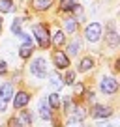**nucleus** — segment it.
<instances>
[{
  "label": "nucleus",
  "mask_w": 120,
  "mask_h": 127,
  "mask_svg": "<svg viewBox=\"0 0 120 127\" xmlns=\"http://www.w3.org/2000/svg\"><path fill=\"white\" fill-rule=\"evenodd\" d=\"M32 32H34V37L38 39V45L41 49H47L51 45V34H49V28L45 24H34Z\"/></svg>",
  "instance_id": "1"
},
{
  "label": "nucleus",
  "mask_w": 120,
  "mask_h": 127,
  "mask_svg": "<svg viewBox=\"0 0 120 127\" xmlns=\"http://www.w3.org/2000/svg\"><path fill=\"white\" fill-rule=\"evenodd\" d=\"M30 73H32L34 77H38V79H45V77L49 75V71H47V60H45L43 56L34 58V62L30 64Z\"/></svg>",
  "instance_id": "2"
},
{
  "label": "nucleus",
  "mask_w": 120,
  "mask_h": 127,
  "mask_svg": "<svg viewBox=\"0 0 120 127\" xmlns=\"http://www.w3.org/2000/svg\"><path fill=\"white\" fill-rule=\"evenodd\" d=\"M84 37H86L90 43H96L101 37V24L100 23H90L84 28Z\"/></svg>",
  "instance_id": "3"
},
{
  "label": "nucleus",
  "mask_w": 120,
  "mask_h": 127,
  "mask_svg": "<svg viewBox=\"0 0 120 127\" xmlns=\"http://www.w3.org/2000/svg\"><path fill=\"white\" fill-rule=\"evenodd\" d=\"M100 90L103 92L105 95H113L118 92V80L113 79V77H103L100 82Z\"/></svg>",
  "instance_id": "4"
},
{
  "label": "nucleus",
  "mask_w": 120,
  "mask_h": 127,
  "mask_svg": "<svg viewBox=\"0 0 120 127\" xmlns=\"http://www.w3.org/2000/svg\"><path fill=\"white\" fill-rule=\"evenodd\" d=\"M53 62H55L56 69H66L69 65V58L66 56V52H62V51H55L53 52Z\"/></svg>",
  "instance_id": "5"
},
{
  "label": "nucleus",
  "mask_w": 120,
  "mask_h": 127,
  "mask_svg": "<svg viewBox=\"0 0 120 127\" xmlns=\"http://www.w3.org/2000/svg\"><path fill=\"white\" fill-rule=\"evenodd\" d=\"M15 97H13V107L15 108H24L28 103H30V94L28 92H17V94H13Z\"/></svg>",
  "instance_id": "6"
},
{
  "label": "nucleus",
  "mask_w": 120,
  "mask_h": 127,
  "mask_svg": "<svg viewBox=\"0 0 120 127\" xmlns=\"http://www.w3.org/2000/svg\"><path fill=\"white\" fill-rule=\"evenodd\" d=\"M105 37H107V41H109L111 47H118V34H116V30H115V23H109L107 24Z\"/></svg>",
  "instance_id": "7"
},
{
  "label": "nucleus",
  "mask_w": 120,
  "mask_h": 127,
  "mask_svg": "<svg viewBox=\"0 0 120 127\" xmlns=\"http://www.w3.org/2000/svg\"><path fill=\"white\" fill-rule=\"evenodd\" d=\"M38 112H40V116L43 120H53V112H51V107H49V103H47V99H41L40 101V105H38Z\"/></svg>",
  "instance_id": "8"
},
{
  "label": "nucleus",
  "mask_w": 120,
  "mask_h": 127,
  "mask_svg": "<svg viewBox=\"0 0 120 127\" xmlns=\"http://www.w3.org/2000/svg\"><path fill=\"white\" fill-rule=\"evenodd\" d=\"M113 114V108L111 107H103V105H96L92 108V116L94 118H109Z\"/></svg>",
  "instance_id": "9"
},
{
  "label": "nucleus",
  "mask_w": 120,
  "mask_h": 127,
  "mask_svg": "<svg viewBox=\"0 0 120 127\" xmlns=\"http://www.w3.org/2000/svg\"><path fill=\"white\" fill-rule=\"evenodd\" d=\"M71 116H69V122H77V123H81L84 118H86V114L88 112L84 110V107H75V108H71Z\"/></svg>",
  "instance_id": "10"
},
{
  "label": "nucleus",
  "mask_w": 120,
  "mask_h": 127,
  "mask_svg": "<svg viewBox=\"0 0 120 127\" xmlns=\"http://www.w3.org/2000/svg\"><path fill=\"white\" fill-rule=\"evenodd\" d=\"M11 97H13V84H11V82L2 84V86H0V99L8 103Z\"/></svg>",
  "instance_id": "11"
},
{
  "label": "nucleus",
  "mask_w": 120,
  "mask_h": 127,
  "mask_svg": "<svg viewBox=\"0 0 120 127\" xmlns=\"http://www.w3.org/2000/svg\"><path fill=\"white\" fill-rule=\"evenodd\" d=\"M30 4H32V8L36 9V11H45V9H49L55 4V0H32Z\"/></svg>",
  "instance_id": "12"
},
{
  "label": "nucleus",
  "mask_w": 120,
  "mask_h": 127,
  "mask_svg": "<svg viewBox=\"0 0 120 127\" xmlns=\"http://www.w3.org/2000/svg\"><path fill=\"white\" fill-rule=\"evenodd\" d=\"M47 103H49V107L51 108H60V103H62V99H60V94L58 92H53L51 95H47Z\"/></svg>",
  "instance_id": "13"
},
{
  "label": "nucleus",
  "mask_w": 120,
  "mask_h": 127,
  "mask_svg": "<svg viewBox=\"0 0 120 127\" xmlns=\"http://www.w3.org/2000/svg\"><path fill=\"white\" fill-rule=\"evenodd\" d=\"M51 43H53V45H55V47H56V49H60V47H62V45H64V43H66V36H64V32H62V30H58V32H55V36H53V37H51Z\"/></svg>",
  "instance_id": "14"
},
{
  "label": "nucleus",
  "mask_w": 120,
  "mask_h": 127,
  "mask_svg": "<svg viewBox=\"0 0 120 127\" xmlns=\"http://www.w3.org/2000/svg\"><path fill=\"white\" fill-rule=\"evenodd\" d=\"M79 51H81V41L75 37L71 43H68V54L69 56H77V54H79ZM68 54H66V56H68Z\"/></svg>",
  "instance_id": "15"
},
{
  "label": "nucleus",
  "mask_w": 120,
  "mask_h": 127,
  "mask_svg": "<svg viewBox=\"0 0 120 127\" xmlns=\"http://www.w3.org/2000/svg\"><path fill=\"white\" fill-rule=\"evenodd\" d=\"M49 77H51V86H53V90H55V92L60 90V88H62V84H64V82H62V77H60L56 71H53Z\"/></svg>",
  "instance_id": "16"
},
{
  "label": "nucleus",
  "mask_w": 120,
  "mask_h": 127,
  "mask_svg": "<svg viewBox=\"0 0 120 127\" xmlns=\"http://www.w3.org/2000/svg\"><path fill=\"white\" fill-rule=\"evenodd\" d=\"M92 67H94V60L90 58V56H86V58L81 60V64H79L77 69H79L81 73H84V71H88V69H92Z\"/></svg>",
  "instance_id": "17"
},
{
  "label": "nucleus",
  "mask_w": 120,
  "mask_h": 127,
  "mask_svg": "<svg viewBox=\"0 0 120 127\" xmlns=\"http://www.w3.org/2000/svg\"><path fill=\"white\" fill-rule=\"evenodd\" d=\"M32 112H30V110H21V116H19V122L21 123H23V125L24 127H26V125H32Z\"/></svg>",
  "instance_id": "18"
},
{
  "label": "nucleus",
  "mask_w": 120,
  "mask_h": 127,
  "mask_svg": "<svg viewBox=\"0 0 120 127\" xmlns=\"http://www.w3.org/2000/svg\"><path fill=\"white\" fill-rule=\"evenodd\" d=\"M75 0H60V9L64 13H69V11H73V8H75Z\"/></svg>",
  "instance_id": "19"
},
{
  "label": "nucleus",
  "mask_w": 120,
  "mask_h": 127,
  "mask_svg": "<svg viewBox=\"0 0 120 127\" xmlns=\"http://www.w3.org/2000/svg\"><path fill=\"white\" fill-rule=\"evenodd\" d=\"M64 28H66V32H68V34H75V30H77V21L71 19V17H68V19L64 21Z\"/></svg>",
  "instance_id": "20"
},
{
  "label": "nucleus",
  "mask_w": 120,
  "mask_h": 127,
  "mask_svg": "<svg viewBox=\"0 0 120 127\" xmlns=\"http://www.w3.org/2000/svg\"><path fill=\"white\" fill-rule=\"evenodd\" d=\"M34 52V47H30V45H21V49H19V56L23 60H26V58H30V54Z\"/></svg>",
  "instance_id": "21"
},
{
  "label": "nucleus",
  "mask_w": 120,
  "mask_h": 127,
  "mask_svg": "<svg viewBox=\"0 0 120 127\" xmlns=\"http://www.w3.org/2000/svg\"><path fill=\"white\" fill-rule=\"evenodd\" d=\"M21 23H23V19H15L11 23V32L15 34L17 37H23V34H24V32L21 30Z\"/></svg>",
  "instance_id": "22"
},
{
  "label": "nucleus",
  "mask_w": 120,
  "mask_h": 127,
  "mask_svg": "<svg viewBox=\"0 0 120 127\" xmlns=\"http://www.w3.org/2000/svg\"><path fill=\"white\" fill-rule=\"evenodd\" d=\"M13 11V2L11 0H0V13H9Z\"/></svg>",
  "instance_id": "23"
},
{
  "label": "nucleus",
  "mask_w": 120,
  "mask_h": 127,
  "mask_svg": "<svg viewBox=\"0 0 120 127\" xmlns=\"http://www.w3.org/2000/svg\"><path fill=\"white\" fill-rule=\"evenodd\" d=\"M62 82H64V84H69V86H73V84H75V71H68L64 77H62Z\"/></svg>",
  "instance_id": "24"
},
{
  "label": "nucleus",
  "mask_w": 120,
  "mask_h": 127,
  "mask_svg": "<svg viewBox=\"0 0 120 127\" xmlns=\"http://www.w3.org/2000/svg\"><path fill=\"white\" fill-rule=\"evenodd\" d=\"M73 13H75V21H84V11H83V6L81 4H75Z\"/></svg>",
  "instance_id": "25"
},
{
  "label": "nucleus",
  "mask_w": 120,
  "mask_h": 127,
  "mask_svg": "<svg viewBox=\"0 0 120 127\" xmlns=\"http://www.w3.org/2000/svg\"><path fill=\"white\" fill-rule=\"evenodd\" d=\"M73 95H84V86L81 82H77V84H73Z\"/></svg>",
  "instance_id": "26"
},
{
  "label": "nucleus",
  "mask_w": 120,
  "mask_h": 127,
  "mask_svg": "<svg viewBox=\"0 0 120 127\" xmlns=\"http://www.w3.org/2000/svg\"><path fill=\"white\" fill-rule=\"evenodd\" d=\"M8 127H24V125L19 122V118H9V122H8Z\"/></svg>",
  "instance_id": "27"
},
{
  "label": "nucleus",
  "mask_w": 120,
  "mask_h": 127,
  "mask_svg": "<svg viewBox=\"0 0 120 127\" xmlns=\"http://www.w3.org/2000/svg\"><path fill=\"white\" fill-rule=\"evenodd\" d=\"M6 71H8V64H6V60L0 58V75H4Z\"/></svg>",
  "instance_id": "28"
},
{
  "label": "nucleus",
  "mask_w": 120,
  "mask_h": 127,
  "mask_svg": "<svg viewBox=\"0 0 120 127\" xmlns=\"http://www.w3.org/2000/svg\"><path fill=\"white\" fill-rule=\"evenodd\" d=\"M86 101H94V92H86Z\"/></svg>",
  "instance_id": "29"
},
{
  "label": "nucleus",
  "mask_w": 120,
  "mask_h": 127,
  "mask_svg": "<svg viewBox=\"0 0 120 127\" xmlns=\"http://www.w3.org/2000/svg\"><path fill=\"white\" fill-rule=\"evenodd\" d=\"M98 127H113V123H109V122H100V123H98Z\"/></svg>",
  "instance_id": "30"
},
{
  "label": "nucleus",
  "mask_w": 120,
  "mask_h": 127,
  "mask_svg": "<svg viewBox=\"0 0 120 127\" xmlns=\"http://www.w3.org/2000/svg\"><path fill=\"white\" fill-rule=\"evenodd\" d=\"M0 112H6V101L0 99Z\"/></svg>",
  "instance_id": "31"
},
{
  "label": "nucleus",
  "mask_w": 120,
  "mask_h": 127,
  "mask_svg": "<svg viewBox=\"0 0 120 127\" xmlns=\"http://www.w3.org/2000/svg\"><path fill=\"white\" fill-rule=\"evenodd\" d=\"M69 127H83L81 123H77V122H69Z\"/></svg>",
  "instance_id": "32"
},
{
  "label": "nucleus",
  "mask_w": 120,
  "mask_h": 127,
  "mask_svg": "<svg viewBox=\"0 0 120 127\" xmlns=\"http://www.w3.org/2000/svg\"><path fill=\"white\" fill-rule=\"evenodd\" d=\"M0 32H2V19H0Z\"/></svg>",
  "instance_id": "33"
}]
</instances>
